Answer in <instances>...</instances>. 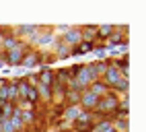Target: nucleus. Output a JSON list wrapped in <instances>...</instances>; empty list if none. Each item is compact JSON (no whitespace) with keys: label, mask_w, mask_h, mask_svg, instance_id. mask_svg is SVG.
Returning a JSON list of instances; mask_svg holds the SVG:
<instances>
[{"label":"nucleus","mask_w":146,"mask_h":132,"mask_svg":"<svg viewBox=\"0 0 146 132\" xmlns=\"http://www.w3.org/2000/svg\"><path fill=\"white\" fill-rule=\"evenodd\" d=\"M76 122H80V124H86V122H93V116H91V111H80V116L76 118Z\"/></svg>","instance_id":"f3484780"},{"label":"nucleus","mask_w":146,"mask_h":132,"mask_svg":"<svg viewBox=\"0 0 146 132\" xmlns=\"http://www.w3.org/2000/svg\"><path fill=\"white\" fill-rule=\"evenodd\" d=\"M107 54H109V48H107V43H95V48H93L95 60H105V58H107Z\"/></svg>","instance_id":"4468645a"},{"label":"nucleus","mask_w":146,"mask_h":132,"mask_svg":"<svg viewBox=\"0 0 146 132\" xmlns=\"http://www.w3.org/2000/svg\"><path fill=\"white\" fill-rule=\"evenodd\" d=\"M117 103H119V95H115L113 91H109L107 95H103V97L99 99V105H97V109L103 111V114L107 116V114H111V111L117 109Z\"/></svg>","instance_id":"f257e3e1"},{"label":"nucleus","mask_w":146,"mask_h":132,"mask_svg":"<svg viewBox=\"0 0 146 132\" xmlns=\"http://www.w3.org/2000/svg\"><path fill=\"white\" fill-rule=\"evenodd\" d=\"M80 107L78 105H66L64 107V114H62V120H66L68 124H72V122H76V118L80 116Z\"/></svg>","instance_id":"9d476101"},{"label":"nucleus","mask_w":146,"mask_h":132,"mask_svg":"<svg viewBox=\"0 0 146 132\" xmlns=\"http://www.w3.org/2000/svg\"><path fill=\"white\" fill-rule=\"evenodd\" d=\"M13 29V33H15V37L17 39H29L33 33H37L41 29V25H15V27H11Z\"/></svg>","instance_id":"20e7f679"},{"label":"nucleus","mask_w":146,"mask_h":132,"mask_svg":"<svg viewBox=\"0 0 146 132\" xmlns=\"http://www.w3.org/2000/svg\"><path fill=\"white\" fill-rule=\"evenodd\" d=\"M109 91H113L115 95H119V97H123V95H130V79H123V77H121V79H119L117 83H115Z\"/></svg>","instance_id":"1a4fd4ad"},{"label":"nucleus","mask_w":146,"mask_h":132,"mask_svg":"<svg viewBox=\"0 0 146 132\" xmlns=\"http://www.w3.org/2000/svg\"><path fill=\"white\" fill-rule=\"evenodd\" d=\"M6 60H8V54H6V52H2V50H0V70H2V68H4V66H6Z\"/></svg>","instance_id":"a211bd4d"},{"label":"nucleus","mask_w":146,"mask_h":132,"mask_svg":"<svg viewBox=\"0 0 146 132\" xmlns=\"http://www.w3.org/2000/svg\"><path fill=\"white\" fill-rule=\"evenodd\" d=\"M82 66H84V62H76V64H70V66H68V72H70V79H76V74H78V72L82 70Z\"/></svg>","instance_id":"dca6fc26"},{"label":"nucleus","mask_w":146,"mask_h":132,"mask_svg":"<svg viewBox=\"0 0 146 132\" xmlns=\"http://www.w3.org/2000/svg\"><path fill=\"white\" fill-rule=\"evenodd\" d=\"M50 52L54 54L56 60H68V58H70V45H66L62 39H56L54 48H52Z\"/></svg>","instance_id":"423d86ee"},{"label":"nucleus","mask_w":146,"mask_h":132,"mask_svg":"<svg viewBox=\"0 0 146 132\" xmlns=\"http://www.w3.org/2000/svg\"><path fill=\"white\" fill-rule=\"evenodd\" d=\"M17 37H15V33H13V29L8 27V29L2 33V52H13L15 48H17Z\"/></svg>","instance_id":"0eeeda50"},{"label":"nucleus","mask_w":146,"mask_h":132,"mask_svg":"<svg viewBox=\"0 0 146 132\" xmlns=\"http://www.w3.org/2000/svg\"><path fill=\"white\" fill-rule=\"evenodd\" d=\"M113 33V25H97V35H95V41L97 43H107L109 35Z\"/></svg>","instance_id":"6e6552de"},{"label":"nucleus","mask_w":146,"mask_h":132,"mask_svg":"<svg viewBox=\"0 0 146 132\" xmlns=\"http://www.w3.org/2000/svg\"><path fill=\"white\" fill-rule=\"evenodd\" d=\"M58 39H62L66 45H70V48H76L80 41H82V35H80V27H70V31H68L66 35H62V37H58Z\"/></svg>","instance_id":"39448f33"},{"label":"nucleus","mask_w":146,"mask_h":132,"mask_svg":"<svg viewBox=\"0 0 146 132\" xmlns=\"http://www.w3.org/2000/svg\"><path fill=\"white\" fill-rule=\"evenodd\" d=\"M6 29H8V27H6V25H0V33H4Z\"/></svg>","instance_id":"6ab92c4d"},{"label":"nucleus","mask_w":146,"mask_h":132,"mask_svg":"<svg viewBox=\"0 0 146 132\" xmlns=\"http://www.w3.org/2000/svg\"><path fill=\"white\" fill-rule=\"evenodd\" d=\"M80 27V35H82V41H95V35H97V25H78ZM97 43V41H95Z\"/></svg>","instance_id":"9b49d317"},{"label":"nucleus","mask_w":146,"mask_h":132,"mask_svg":"<svg viewBox=\"0 0 146 132\" xmlns=\"http://www.w3.org/2000/svg\"><path fill=\"white\" fill-rule=\"evenodd\" d=\"M43 64V52H39V50H31L25 58H23V62H21V68H25V70H31V68H35V66H41Z\"/></svg>","instance_id":"7ed1b4c3"},{"label":"nucleus","mask_w":146,"mask_h":132,"mask_svg":"<svg viewBox=\"0 0 146 132\" xmlns=\"http://www.w3.org/2000/svg\"><path fill=\"white\" fill-rule=\"evenodd\" d=\"M21 99V95H19V85H17V77H11V83H8V101L15 103Z\"/></svg>","instance_id":"f8f14e48"},{"label":"nucleus","mask_w":146,"mask_h":132,"mask_svg":"<svg viewBox=\"0 0 146 132\" xmlns=\"http://www.w3.org/2000/svg\"><path fill=\"white\" fill-rule=\"evenodd\" d=\"M111 124L115 132H130V118H115Z\"/></svg>","instance_id":"2eb2a0df"},{"label":"nucleus","mask_w":146,"mask_h":132,"mask_svg":"<svg viewBox=\"0 0 146 132\" xmlns=\"http://www.w3.org/2000/svg\"><path fill=\"white\" fill-rule=\"evenodd\" d=\"M99 99H101V97H97L95 93H91L89 89H86V91L80 93V103H78V107H80L82 111H93V109H97V105H99Z\"/></svg>","instance_id":"f03ea898"},{"label":"nucleus","mask_w":146,"mask_h":132,"mask_svg":"<svg viewBox=\"0 0 146 132\" xmlns=\"http://www.w3.org/2000/svg\"><path fill=\"white\" fill-rule=\"evenodd\" d=\"M89 91L91 93H95L97 97H103V95H107V93H109V87H107V85L99 79V81H95V83H91V87H89Z\"/></svg>","instance_id":"ddd939ff"}]
</instances>
